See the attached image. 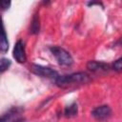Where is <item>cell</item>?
Segmentation results:
<instances>
[{
  "label": "cell",
  "instance_id": "obj_2",
  "mask_svg": "<svg viewBox=\"0 0 122 122\" xmlns=\"http://www.w3.org/2000/svg\"><path fill=\"white\" fill-rule=\"evenodd\" d=\"M51 53L53 54V56L56 58L57 62L60 65L63 66H71L73 62L71 55L70 54L69 51H67L65 49L57 47V46H53L50 48Z\"/></svg>",
  "mask_w": 122,
  "mask_h": 122
},
{
  "label": "cell",
  "instance_id": "obj_12",
  "mask_svg": "<svg viewBox=\"0 0 122 122\" xmlns=\"http://www.w3.org/2000/svg\"><path fill=\"white\" fill-rule=\"evenodd\" d=\"M112 69L117 71H122V57H120L116 61H114V63L112 64Z\"/></svg>",
  "mask_w": 122,
  "mask_h": 122
},
{
  "label": "cell",
  "instance_id": "obj_9",
  "mask_svg": "<svg viewBox=\"0 0 122 122\" xmlns=\"http://www.w3.org/2000/svg\"><path fill=\"white\" fill-rule=\"evenodd\" d=\"M9 49V42H8V37L7 33L5 30V27L3 26L2 29V36H1V43H0V50L2 52H6Z\"/></svg>",
  "mask_w": 122,
  "mask_h": 122
},
{
  "label": "cell",
  "instance_id": "obj_1",
  "mask_svg": "<svg viewBox=\"0 0 122 122\" xmlns=\"http://www.w3.org/2000/svg\"><path fill=\"white\" fill-rule=\"evenodd\" d=\"M91 80L90 75L86 72H74L71 74L58 75L55 78V84L60 88H68L73 85L85 84Z\"/></svg>",
  "mask_w": 122,
  "mask_h": 122
},
{
  "label": "cell",
  "instance_id": "obj_5",
  "mask_svg": "<svg viewBox=\"0 0 122 122\" xmlns=\"http://www.w3.org/2000/svg\"><path fill=\"white\" fill-rule=\"evenodd\" d=\"M13 57L18 63H25L27 61V55L25 51V45L22 40H18L13 48Z\"/></svg>",
  "mask_w": 122,
  "mask_h": 122
},
{
  "label": "cell",
  "instance_id": "obj_4",
  "mask_svg": "<svg viewBox=\"0 0 122 122\" xmlns=\"http://www.w3.org/2000/svg\"><path fill=\"white\" fill-rule=\"evenodd\" d=\"M22 110L20 108H12L1 117V122H23L24 118L20 116Z\"/></svg>",
  "mask_w": 122,
  "mask_h": 122
},
{
  "label": "cell",
  "instance_id": "obj_10",
  "mask_svg": "<svg viewBox=\"0 0 122 122\" xmlns=\"http://www.w3.org/2000/svg\"><path fill=\"white\" fill-rule=\"evenodd\" d=\"M40 30V23H39V17L37 14H34L32 20H31V24H30V32L32 34H36L39 32Z\"/></svg>",
  "mask_w": 122,
  "mask_h": 122
},
{
  "label": "cell",
  "instance_id": "obj_6",
  "mask_svg": "<svg viewBox=\"0 0 122 122\" xmlns=\"http://www.w3.org/2000/svg\"><path fill=\"white\" fill-rule=\"evenodd\" d=\"M92 114L96 120H105L111 116L112 110L108 105H102L93 109Z\"/></svg>",
  "mask_w": 122,
  "mask_h": 122
},
{
  "label": "cell",
  "instance_id": "obj_7",
  "mask_svg": "<svg viewBox=\"0 0 122 122\" xmlns=\"http://www.w3.org/2000/svg\"><path fill=\"white\" fill-rule=\"evenodd\" d=\"M87 68L92 71H108L110 66L101 61H89L87 64Z\"/></svg>",
  "mask_w": 122,
  "mask_h": 122
},
{
  "label": "cell",
  "instance_id": "obj_3",
  "mask_svg": "<svg viewBox=\"0 0 122 122\" xmlns=\"http://www.w3.org/2000/svg\"><path fill=\"white\" fill-rule=\"evenodd\" d=\"M30 71L33 73L43 76V77L56 78L58 76L57 71H55L54 70H52L49 67H44V66H40V65H36V64H32L30 66Z\"/></svg>",
  "mask_w": 122,
  "mask_h": 122
},
{
  "label": "cell",
  "instance_id": "obj_13",
  "mask_svg": "<svg viewBox=\"0 0 122 122\" xmlns=\"http://www.w3.org/2000/svg\"><path fill=\"white\" fill-rule=\"evenodd\" d=\"M0 5H1V8L3 10H6V9H9V7L10 6V1H6V0H2L0 2Z\"/></svg>",
  "mask_w": 122,
  "mask_h": 122
},
{
  "label": "cell",
  "instance_id": "obj_11",
  "mask_svg": "<svg viewBox=\"0 0 122 122\" xmlns=\"http://www.w3.org/2000/svg\"><path fill=\"white\" fill-rule=\"evenodd\" d=\"M10 64H11L10 60H9L7 58H2L1 61H0V71H1V73H3L6 70H8L9 67L10 66Z\"/></svg>",
  "mask_w": 122,
  "mask_h": 122
},
{
  "label": "cell",
  "instance_id": "obj_8",
  "mask_svg": "<svg viewBox=\"0 0 122 122\" xmlns=\"http://www.w3.org/2000/svg\"><path fill=\"white\" fill-rule=\"evenodd\" d=\"M78 112V108H77V104L76 103H72L69 106L66 107L65 111H64V114L66 117H73L77 114Z\"/></svg>",
  "mask_w": 122,
  "mask_h": 122
}]
</instances>
